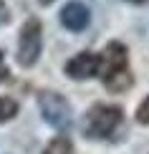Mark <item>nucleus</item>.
Returning a JSON list of instances; mask_svg holds the SVG:
<instances>
[{
	"label": "nucleus",
	"mask_w": 149,
	"mask_h": 154,
	"mask_svg": "<svg viewBox=\"0 0 149 154\" xmlns=\"http://www.w3.org/2000/svg\"><path fill=\"white\" fill-rule=\"evenodd\" d=\"M121 106L116 104H96L88 109L86 119H83V134L91 139H106L116 131V126L121 124Z\"/></svg>",
	"instance_id": "nucleus-1"
},
{
	"label": "nucleus",
	"mask_w": 149,
	"mask_h": 154,
	"mask_svg": "<svg viewBox=\"0 0 149 154\" xmlns=\"http://www.w3.org/2000/svg\"><path fill=\"white\" fill-rule=\"evenodd\" d=\"M10 23V8L5 5V0H0V25H8Z\"/></svg>",
	"instance_id": "nucleus-11"
},
{
	"label": "nucleus",
	"mask_w": 149,
	"mask_h": 154,
	"mask_svg": "<svg viewBox=\"0 0 149 154\" xmlns=\"http://www.w3.org/2000/svg\"><path fill=\"white\" fill-rule=\"evenodd\" d=\"M88 23H91V10L83 3H79V0H71V3H66L61 8V25L66 30H71V33L86 30Z\"/></svg>",
	"instance_id": "nucleus-6"
},
{
	"label": "nucleus",
	"mask_w": 149,
	"mask_h": 154,
	"mask_svg": "<svg viewBox=\"0 0 149 154\" xmlns=\"http://www.w3.org/2000/svg\"><path fill=\"white\" fill-rule=\"evenodd\" d=\"M101 81H104V86H106V91H111V94H124V91H129V88L134 86V76H132L129 68L109 73V76H104Z\"/></svg>",
	"instance_id": "nucleus-7"
},
{
	"label": "nucleus",
	"mask_w": 149,
	"mask_h": 154,
	"mask_svg": "<svg viewBox=\"0 0 149 154\" xmlns=\"http://www.w3.org/2000/svg\"><path fill=\"white\" fill-rule=\"evenodd\" d=\"M126 3H132V5H144V3H149V0H126Z\"/></svg>",
	"instance_id": "nucleus-13"
},
{
	"label": "nucleus",
	"mask_w": 149,
	"mask_h": 154,
	"mask_svg": "<svg viewBox=\"0 0 149 154\" xmlns=\"http://www.w3.org/2000/svg\"><path fill=\"white\" fill-rule=\"evenodd\" d=\"M38 109H41L46 124L53 129H68L71 126V104L58 91H41L38 94Z\"/></svg>",
	"instance_id": "nucleus-3"
},
{
	"label": "nucleus",
	"mask_w": 149,
	"mask_h": 154,
	"mask_svg": "<svg viewBox=\"0 0 149 154\" xmlns=\"http://www.w3.org/2000/svg\"><path fill=\"white\" fill-rule=\"evenodd\" d=\"M18 111H20V106H18L15 99H10V96H0V124L15 119Z\"/></svg>",
	"instance_id": "nucleus-8"
},
{
	"label": "nucleus",
	"mask_w": 149,
	"mask_h": 154,
	"mask_svg": "<svg viewBox=\"0 0 149 154\" xmlns=\"http://www.w3.org/2000/svg\"><path fill=\"white\" fill-rule=\"evenodd\" d=\"M41 51H43V25L38 18H28L18 35V51H15L18 66L33 68L41 58Z\"/></svg>",
	"instance_id": "nucleus-2"
},
{
	"label": "nucleus",
	"mask_w": 149,
	"mask_h": 154,
	"mask_svg": "<svg viewBox=\"0 0 149 154\" xmlns=\"http://www.w3.org/2000/svg\"><path fill=\"white\" fill-rule=\"evenodd\" d=\"M63 71H66V76H68V79H73V81L96 79V76H99V53L81 51V53H76L71 61H66Z\"/></svg>",
	"instance_id": "nucleus-5"
},
{
	"label": "nucleus",
	"mask_w": 149,
	"mask_h": 154,
	"mask_svg": "<svg viewBox=\"0 0 149 154\" xmlns=\"http://www.w3.org/2000/svg\"><path fill=\"white\" fill-rule=\"evenodd\" d=\"M137 121L139 124H149V96H144V99H141V104L137 106Z\"/></svg>",
	"instance_id": "nucleus-10"
},
{
	"label": "nucleus",
	"mask_w": 149,
	"mask_h": 154,
	"mask_svg": "<svg viewBox=\"0 0 149 154\" xmlns=\"http://www.w3.org/2000/svg\"><path fill=\"white\" fill-rule=\"evenodd\" d=\"M38 3H41V5H51V3H53V0H38Z\"/></svg>",
	"instance_id": "nucleus-14"
},
{
	"label": "nucleus",
	"mask_w": 149,
	"mask_h": 154,
	"mask_svg": "<svg viewBox=\"0 0 149 154\" xmlns=\"http://www.w3.org/2000/svg\"><path fill=\"white\" fill-rule=\"evenodd\" d=\"M124 68H129V51H126V46L119 43V41L106 43L104 51L99 53V76L104 79V76L124 71Z\"/></svg>",
	"instance_id": "nucleus-4"
},
{
	"label": "nucleus",
	"mask_w": 149,
	"mask_h": 154,
	"mask_svg": "<svg viewBox=\"0 0 149 154\" xmlns=\"http://www.w3.org/2000/svg\"><path fill=\"white\" fill-rule=\"evenodd\" d=\"M8 76V66H5V58H3V51H0V81H5Z\"/></svg>",
	"instance_id": "nucleus-12"
},
{
	"label": "nucleus",
	"mask_w": 149,
	"mask_h": 154,
	"mask_svg": "<svg viewBox=\"0 0 149 154\" xmlns=\"http://www.w3.org/2000/svg\"><path fill=\"white\" fill-rule=\"evenodd\" d=\"M43 154H73L71 139H66V137H56V139H51L48 146L43 149Z\"/></svg>",
	"instance_id": "nucleus-9"
}]
</instances>
